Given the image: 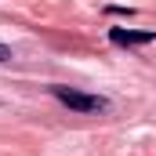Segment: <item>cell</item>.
I'll return each mask as SVG.
<instances>
[{"label":"cell","instance_id":"cell-1","mask_svg":"<svg viewBox=\"0 0 156 156\" xmlns=\"http://www.w3.org/2000/svg\"><path fill=\"white\" fill-rule=\"evenodd\" d=\"M51 94H55L62 105L76 109V113H105V109H109V98H102V94H87V91L66 87V83H55V87H51Z\"/></svg>","mask_w":156,"mask_h":156},{"label":"cell","instance_id":"cell-2","mask_svg":"<svg viewBox=\"0 0 156 156\" xmlns=\"http://www.w3.org/2000/svg\"><path fill=\"white\" fill-rule=\"evenodd\" d=\"M109 40L116 47H145L156 44V29H109Z\"/></svg>","mask_w":156,"mask_h":156},{"label":"cell","instance_id":"cell-3","mask_svg":"<svg viewBox=\"0 0 156 156\" xmlns=\"http://www.w3.org/2000/svg\"><path fill=\"white\" fill-rule=\"evenodd\" d=\"M0 62H11V47L7 44H0Z\"/></svg>","mask_w":156,"mask_h":156}]
</instances>
